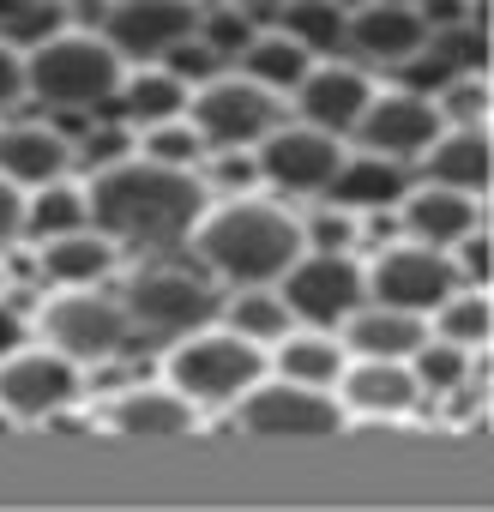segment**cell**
<instances>
[{
	"instance_id": "1",
	"label": "cell",
	"mask_w": 494,
	"mask_h": 512,
	"mask_svg": "<svg viewBox=\"0 0 494 512\" xmlns=\"http://www.w3.org/2000/svg\"><path fill=\"white\" fill-rule=\"evenodd\" d=\"M85 205H91L97 235L169 247L199 229L205 181L193 169H169V163H115V169H97V181L85 187Z\"/></svg>"
},
{
	"instance_id": "2",
	"label": "cell",
	"mask_w": 494,
	"mask_h": 512,
	"mask_svg": "<svg viewBox=\"0 0 494 512\" xmlns=\"http://www.w3.org/2000/svg\"><path fill=\"white\" fill-rule=\"evenodd\" d=\"M193 247H199V260H211V272L235 278L241 290H260V284H278L302 260L308 235L272 199H235V205H217L199 217Z\"/></svg>"
},
{
	"instance_id": "3",
	"label": "cell",
	"mask_w": 494,
	"mask_h": 512,
	"mask_svg": "<svg viewBox=\"0 0 494 512\" xmlns=\"http://www.w3.org/2000/svg\"><path fill=\"white\" fill-rule=\"evenodd\" d=\"M121 79H127V61L91 31H61L25 55V91H37L55 109H97L121 97Z\"/></svg>"
},
{
	"instance_id": "4",
	"label": "cell",
	"mask_w": 494,
	"mask_h": 512,
	"mask_svg": "<svg viewBox=\"0 0 494 512\" xmlns=\"http://www.w3.org/2000/svg\"><path fill=\"white\" fill-rule=\"evenodd\" d=\"M266 356L260 344H247L235 332H187L169 356V386L187 398V404H235L247 386L260 380Z\"/></svg>"
},
{
	"instance_id": "5",
	"label": "cell",
	"mask_w": 494,
	"mask_h": 512,
	"mask_svg": "<svg viewBox=\"0 0 494 512\" xmlns=\"http://www.w3.org/2000/svg\"><path fill=\"white\" fill-rule=\"evenodd\" d=\"M241 428L266 440H326L344 428V404L326 398V386L302 380H254L241 392Z\"/></svg>"
},
{
	"instance_id": "6",
	"label": "cell",
	"mask_w": 494,
	"mask_h": 512,
	"mask_svg": "<svg viewBox=\"0 0 494 512\" xmlns=\"http://www.w3.org/2000/svg\"><path fill=\"white\" fill-rule=\"evenodd\" d=\"M187 109H193L187 127L199 133V145H260L284 127V103L254 79H211L187 97Z\"/></svg>"
},
{
	"instance_id": "7",
	"label": "cell",
	"mask_w": 494,
	"mask_h": 512,
	"mask_svg": "<svg viewBox=\"0 0 494 512\" xmlns=\"http://www.w3.org/2000/svg\"><path fill=\"white\" fill-rule=\"evenodd\" d=\"M284 284V308L314 320V326H344L362 302H368V272L350 253H302V260L278 278Z\"/></svg>"
},
{
	"instance_id": "8",
	"label": "cell",
	"mask_w": 494,
	"mask_h": 512,
	"mask_svg": "<svg viewBox=\"0 0 494 512\" xmlns=\"http://www.w3.org/2000/svg\"><path fill=\"white\" fill-rule=\"evenodd\" d=\"M362 139L368 157H386V163H410L422 157L440 133H446V115L434 97L422 91H374V103L362 109V121L350 127Z\"/></svg>"
},
{
	"instance_id": "9",
	"label": "cell",
	"mask_w": 494,
	"mask_h": 512,
	"mask_svg": "<svg viewBox=\"0 0 494 512\" xmlns=\"http://www.w3.org/2000/svg\"><path fill=\"white\" fill-rule=\"evenodd\" d=\"M368 296L380 308H404V314H428L446 296H458V266L446 260L440 247L422 241H398L380 253V266L368 272Z\"/></svg>"
},
{
	"instance_id": "10",
	"label": "cell",
	"mask_w": 494,
	"mask_h": 512,
	"mask_svg": "<svg viewBox=\"0 0 494 512\" xmlns=\"http://www.w3.org/2000/svg\"><path fill=\"white\" fill-rule=\"evenodd\" d=\"M199 7L193 0H121V7H109L103 13V43L127 61H163L169 49H181V43H193V31H199Z\"/></svg>"
},
{
	"instance_id": "11",
	"label": "cell",
	"mask_w": 494,
	"mask_h": 512,
	"mask_svg": "<svg viewBox=\"0 0 494 512\" xmlns=\"http://www.w3.org/2000/svg\"><path fill=\"white\" fill-rule=\"evenodd\" d=\"M43 338L73 356V362H103L121 350L127 338V308H115L109 296L97 290H61L49 308H43Z\"/></svg>"
},
{
	"instance_id": "12",
	"label": "cell",
	"mask_w": 494,
	"mask_h": 512,
	"mask_svg": "<svg viewBox=\"0 0 494 512\" xmlns=\"http://www.w3.org/2000/svg\"><path fill=\"white\" fill-rule=\"evenodd\" d=\"M79 362L61 356V350H19L0 362V410L7 416H25V422H43L55 410H67L79 398Z\"/></svg>"
},
{
	"instance_id": "13",
	"label": "cell",
	"mask_w": 494,
	"mask_h": 512,
	"mask_svg": "<svg viewBox=\"0 0 494 512\" xmlns=\"http://www.w3.org/2000/svg\"><path fill=\"white\" fill-rule=\"evenodd\" d=\"M211 308H217V296L193 272H175V266L139 272L133 290H127V314L151 332H199L211 320Z\"/></svg>"
},
{
	"instance_id": "14",
	"label": "cell",
	"mask_w": 494,
	"mask_h": 512,
	"mask_svg": "<svg viewBox=\"0 0 494 512\" xmlns=\"http://www.w3.org/2000/svg\"><path fill=\"white\" fill-rule=\"evenodd\" d=\"M260 169L290 187V193H326L332 175L344 169V151L332 133H314V127H278L272 139H260Z\"/></svg>"
},
{
	"instance_id": "15",
	"label": "cell",
	"mask_w": 494,
	"mask_h": 512,
	"mask_svg": "<svg viewBox=\"0 0 494 512\" xmlns=\"http://www.w3.org/2000/svg\"><path fill=\"white\" fill-rule=\"evenodd\" d=\"M374 103V85L362 67H344V61H326V67H308V79L296 85V109H302V127L314 133H350L362 121V109Z\"/></svg>"
},
{
	"instance_id": "16",
	"label": "cell",
	"mask_w": 494,
	"mask_h": 512,
	"mask_svg": "<svg viewBox=\"0 0 494 512\" xmlns=\"http://www.w3.org/2000/svg\"><path fill=\"white\" fill-rule=\"evenodd\" d=\"M344 37L356 43V55L368 61H416L428 49V25L422 7H398V0H368L344 19Z\"/></svg>"
},
{
	"instance_id": "17",
	"label": "cell",
	"mask_w": 494,
	"mask_h": 512,
	"mask_svg": "<svg viewBox=\"0 0 494 512\" xmlns=\"http://www.w3.org/2000/svg\"><path fill=\"white\" fill-rule=\"evenodd\" d=\"M404 223L416 229V241L422 247H458L470 229H482V205H476V193H452V187H416L410 199H404Z\"/></svg>"
},
{
	"instance_id": "18",
	"label": "cell",
	"mask_w": 494,
	"mask_h": 512,
	"mask_svg": "<svg viewBox=\"0 0 494 512\" xmlns=\"http://www.w3.org/2000/svg\"><path fill=\"white\" fill-rule=\"evenodd\" d=\"M344 338H350V350L356 356H380V362H404V356H416L422 344H428V320L422 314H404V308H356L350 320H344Z\"/></svg>"
},
{
	"instance_id": "19",
	"label": "cell",
	"mask_w": 494,
	"mask_h": 512,
	"mask_svg": "<svg viewBox=\"0 0 494 512\" xmlns=\"http://www.w3.org/2000/svg\"><path fill=\"white\" fill-rule=\"evenodd\" d=\"M338 380H344V404H350V410H368V416H404V410L422 398V386H416L410 362L362 356V362H356V368H344Z\"/></svg>"
},
{
	"instance_id": "20",
	"label": "cell",
	"mask_w": 494,
	"mask_h": 512,
	"mask_svg": "<svg viewBox=\"0 0 494 512\" xmlns=\"http://www.w3.org/2000/svg\"><path fill=\"white\" fill-rule=\"evenodd\" d=\"M67 139L55 127H7L0 133V175L13 187H49L67 169Z\"/></svg>"
},
{
	"instance_id": "21",
	"label": "cell",
	"mask_w": 494,
	"mask_h": 512,
	"mask_svg": "<svg viewBox=\"0 0 494 512\" xmlns=\"http://www.w3.org/2000/svg\"><path fill=\"white\" fill-rule=\"evenodd\" d=\"M422 157H428V181H434V187L482 193V181H488V133H482V127H452V133H440Z\"/></svg>"
},
{
	"instance_id": "22",
	"label": "cell",
	"mask_w": 494,
	"mask_h": 512,
	"mask_svg": "<svg viewBox=\"0 0 494 512\" xmlns=\"http://www.w3.org/2000/svg\"><path fill=\"white\" fill-rule=\"evenodd\" d=\"M109 266H115V241L97 235V229H73V235L43 241V272H49L61 290H91Z\"/></svg>"
},
{
	"instance_id": "23",
	"label": "cell",
	"mask_w": 494,
	"mask_h": 512,
	"mask_svg": "<svg viewBox=\"0 0 494 512\" xmlns=\"http://www.w3.org/2000/svg\"><path fill=\"white\" fill-rule=\"evenodd\" d=\"M115 428L133 434V440L187 434V428H193V404H187L175 386H145V392H127V398L115 404Z\"/></svg>"
},
{
	"instance_id": "24",
	"label": "cell",
	"mask_w": 494,
	"mask_h": 512,
	"mask_svg": "<svg viewBox=\"0 0 494 512\" xmlns=\"http://www.w3.org/2000/svg\"><path fill=\"white\" fill-rule=\"evenodd\" d=\"M241 67H247L241 79H254L260 91H272V97H278V91H296V85L308 79L314 55H308L302 43H290L284 31H272V37H254V43L241 49Z\"/></svg>"
},
{
	"instance_id": "25",
	"label": "cell",
	"mask_w": 494,
	"mask_h": 512,
	"mask_svg": "<svg viewBox=\"0 0 494 512\" xmlns=\"http://www.w3.org/2000/svg\"><path fill=\"white\" fill-rule=\"evenodd\" d=\"M121 109L127 115H139V121H181V109H187V85L175 79V73H163V67H133L127 79H121Z\"/></svg>"
},
{
	"instance_id": "26",
	"label": "cell",
	"mask_w": 494,
	"mask_h": 512,
	"mask_svg": "<svg viewBox=\"0 0 494 512\" xmlns=\"http://www.w3.org/2000/svg\"><path fill=\"white\" fill-rule=\"evenodd\" d=\"M332 193H338V205L368 211V205H392V199L404 193V175H398V163H386V157H362V163H344V169L332 175Z\"/></svg>"
},
{
	"instance_id": "27",
	"label": "cell",
	"mask_w": 494,
	"mask_h": 512,
	"mask_svg": "<svg viewBox=\"0 0 494 512\" xmlns=\"http://www.w3.org/2000/svg\"><path fill=\"white\" fill-rule=\"evenodd\" d=\"M85 223H91L85 187H67V181H49V187H37V199L25 205V229H37L43 241H55V235H73V229H85Z\"/></svg>"
},
{
	"instance_id": "28",
	"label": "cell",
	"mask_w": 494,
	"mask_h": 512,
	"mask_svg": "<svg viewBox=\"0 0 494 512\" xmlns=\"http://www.w3.org/2000/svg\"><path fill=\"white\" fill-rule=\"evenodd\" d=\"M278 374L284 380H302V386H332L344 374V350L320 332H302V338H278Z\"/></svg>"
},
{
	"instance_id": "29",
	"label": "cell",
	"mask_w": 494,
	"mask_h": 512,
	"mask_svg": "<svg viewBox=\"0 0 494 512\" xmlns=\"http://www.w3.org/2000/svg\"><path fill=\"white\" fill-rule=\"evenodd\" d=\"M290 308H284V296H272L266 284L260 290H241L235 302H229V332L235 338H247V344H272V338H290Z\"/></svg>"
},
{
	"instance_id": "30",
	"label": "cell",
	"mask_w": 494,
	"mask_h": 512,
	"mask_svg": "<svg viewBox=\"0 0 494 512\" xmlns=\"http://www.w3.org/2000/svg\"><path fill=\"white\" fill-rule=\"evenodd\" d=\"M344 19H350V7H332V0H296V7H284V37L302 43L308 55L314 49H338L344 43Z\"/></svg>"
},
{
	"instance_id": "31",
	"label": "cell",
	"mask_w": 494,
	"mask_h": 512,
	"mask_svg": "<svg viewBox=\"0 0 494 512\" xmlns=\"http://www.w3.org/2000/svg\"><path fill=\"white\" fill-rule=\"evenodd\" d=\"M61 19H67V7H55V0H7V7H0V43L7 49H19V43L43 49L49 37H61Z\"/></svg>"
},
{
	"instance_id": "32",
	"label": "cell",
	"mask_w": 494,
	"mask_h": 512,
	"mask_svg": "<svg viewBox=\"0 0 494 512\" xmlns=\"http://www.w3.org/2000/svg\"><path fill=\"white\" fill-rule=\"evenodd\" d=\"M434 326H440V344L482 350V344H488V326H494V314H488V296H482V290L446 296V302H440V314H434Z\"/></svg>"
},
{
	"instance_id": "33",
	"label": "cell",
	"mask_w": 494,
	"mask_h": 512,
	"mask_svg": "<svg viewBox=\"0 0 494 512\" xmlns=\"http://www.w3.org/2000/svg\"><path fill=\"white\" fill-rule=\"evenodd\" d=\"M464 368H470V356H464L458 344H422V350L410 356L416 386H434V392H452V386L464 380Z\"/></svg>"
},
{
	"instance_id": "34",
	"label": "cell",
	"mask_w": 494,
	"mask_h": 512,
	"mask_svg": "<svg viewBox=\"0 0 494 512\" xmlns=\"http://www.w3.org/2000/svg\"><path fill=\"white\" fill-rule=\"evenodd\" d=\"M193 157H199V133H193L187 121H157V127L145 133V163L181 169V163H193Z\"/></svg>"
},
{
	"instance_id": "35",
	"label": "cell",
	"mask_w": 494,
	"mask_h": 512,
	"mask_svg": "<svg viewBox=\"0 0 494 512\" xmlns=\"http://www.w3.org/2000/svg\"><path fill=\"white\" fill-rule=\"evenodd\" d=\"M199 25H205V37H211V43H205L211 55H217V49H247V43H254V31H247V13H205Z\"/></svg>"
},
{
	"instance_id": "36",
	"label": "cell",
	"mask_w": 494,
	"mask_h": 512,
	"mask_svg": "<svg viewBox=\"0 0 494 512\" xmlns=\"http://www.w3.org/2000/svg\"><path fill=\"white\" fill-rule=\"evenodd\" d=\"M211 67H217V55H211V49H193V43H181V49L163 55V73H175L181 85H187V79H205V85H211Z\"/></svg>"
},
{
	"instance_id": "37",
	"label": "cell",
	"mask_w": 494,
	"mask_h": 512,
	"mask_svg": "<svg viewBox=\"0 0 494 512\" xmlns=\"http://www.w3.org/2000/svg\"><path fill=\"white\" fill-rule=\"evenodd\" d=\"M25 97V55L0 43V109H13Z\"/></svg>"
},
{
	"instance_id": "38",
	"label": "cell",
	"mask_w": 494,
	"mask_h": 512,
	"mask_svg": "<svg viewBox=\"0 0 494 512\" xmlns=\"http://www.w3.org/2000/svg\"><path fill=\"white\" fill-rule=\"evenodd\" d=\"M302 235H314V241H320V253H344V241L356 235V223H350V217H338V211H326V217H314V229H302Z\"/></svg>"
},
{
	"instance_id": "39",
	"label": "cell",
	"mask_w": 494,
	"mask_h": 512,
	"mask_svg": "<svg viewBox=\"0 0 494 512\" xmlns=\"http://www.w3.org/2000/svg\"><path fill=\"white\" fill-rule=\"evenodd\" d=\"M19 229H25V187H13L0 175V241H13Z\"/></svg>"
},
{
	"instance_id": "40",
	"label": "cell",
	"mask_w": 494,
	"mask_h": 512,
	"mask_svg": "<svg viewBox=\"0 0 494 512\" xmlns=\"http://www.w3.org/2000/svg\"><path fill=\"white\" fill-rule=\"evenodd\" d=\"M127 145H133V139H127V127H103V133L85 145V157H91V163H103V169H115V163L127 157Z\"/></svg>"
},
{
	"instance_id": "41",
	"label": "cell",
	"mask_w": 494,
	"mask_h": 512,
	"mask_svg": "<svg viewBox=\"0 0 494 512\" xmlns=\"http://www.w3.org/2000/svg\"><path fill=\"white\" fill-rule=\"evenodd\" d=\"M464 266H470V272H476V278H482V272H488V247H482V235H476V229H470V235H464Z\"/></svg>"
}]
</instances>
